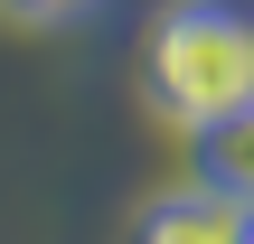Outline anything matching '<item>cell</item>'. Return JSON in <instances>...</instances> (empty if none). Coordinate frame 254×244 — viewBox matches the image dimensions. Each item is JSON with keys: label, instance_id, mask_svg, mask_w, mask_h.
Listing matches in <instances>:
<instances>
[{"label": "cell", "instance_id": "obj_4", "mask_svg": "<svg viewBox=\"0 0 254 244\" xmlns=\"http://www.w3.org/2000/svg\"><path fill=\"white\" fill-rule=\"evenodd\" d=\"M9 9H19V19H85L94 0H9Z\"/></svg>", "mask_w": 254, "mask_h": 244}, {"label": "cell", "instance_id": "obj_2", "mask_svg": "<svg viewBox=\"0 0 254 244\" xmlns=\"http://www.w3.org/2000/svg\"><path fill=\"white\" fill-rule=\"evenodd\" d=\"M254 207L217 179H189V188H160L141 216H132V244H245Z\"/></svg>", "mask_w": 254, "mask_h": 244}, {"label": "cell", "instance_id": "obj_5", "mask_svg": "<svg viewBox=\"0 0 254 244\" xmlns=\"http://www.w3.org/2000/svg\"><path fill=\"white\" fill-rule=\"evenodd\" d=\"M245 244H254V226H245Z\"/></svg>", "mask_w": 254, "mask_h": 244}, {"label": "cell", "instance_id": "obj_3", "mask_svg": "<svg viewBox=\"0 0 254 244\" xmlns=\"http://www.w3.org/2000/svg\"><path fill=\"white\" fill-rule=\"evenodd\" d=\"M207 179H217V188H236V197L254 207V103L236 113V122H217V132H207Z\"/></svg>", "mask_w": 254, "mask_h": 244}, {"label": "cell", "instance_id": "obj_1", "mask_svg": "<svg viewBox=\"0 0 254 244\" xmlns=\"http://www.w3.org/2000/svg\"><path fill=\"white\" fill-rule=\"evenodd\" d=\"M151 103L189 132H217L254 103V19L236 0H179L151 28Z\"/></svg>", "mask_w": 254, "mask_h": 244}]
</instances>
